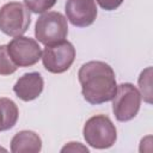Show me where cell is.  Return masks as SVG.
Returning <instances> with one entry per match:
<instances>
[{
	"label": "cell",
	"mask_w": 153,
	"mask_h": 153,
	"mask_svg": "<svg viewBox=\"0 0 153 153\" xmlns=\"http://www.w3.org/2000/svg\"><path fill=\"white\" fill-rule=\"evenodd\" d=\"M98 5L106 10V11H112V10H116L117 7L121 6V4L123 2V0H97Z\"/></svg>",
	"instance_id": "15"
},
{
	"label": "cell",
	"mask_w": 153,
	"mask_h": 153,
	"mask_svg": "<svg viewBox=\"0 0 153 153\" xmlns=\"http://www.w3.org/2000/svg\"><path fill=\"white\" fill-rule=\"evenodd\" d=\"M139 88L145 102L152 103V67L146 68L141 72L139 78Z\"/></svg>",
	"instance_id": "12"
},
{
	"label": "cell",
	"mask_w": 153,
	"mask_h": 153,
	"mask_svg": "<svg viewBox=\"0 0 153 153\" xmlns=\"http://www.w3.org/2000/svg\"><path fill=\"white\" fill-rule=\"evenodd\" d=\"M68 33V24L65 16L60 12L43 13L36 22L35 36L38 42L50 45L63 41Z\"/></svg>",
	"instance_id": "3"
},
{
	"label": "cell",
	"mask_w": 153,
	"mask_h": 153,
	"mask_svg": "<svg viewBox=\"0 0 153 153\" xmlns=\"http://www.w3.org/2000/svg\"><path fill=\"white\" fill-rule=\"evenodd\" d=\"M7 50L18 67L33 66L42 57V50L38 42L30 37H14L7 44Z\"/></svg>",
	"instance_id": "7"
},
{
	"label": "cell",
	"mask_w": 153,
	"mask_h": 153,
	"mask_svg": "<svg viewBox=\"0 0 153 153\" xmlns=\"http://www.w3.org/2000/svg\"><path fill=\"white\" fill-rule=\"evenodd\" d=\"M43 78L37 72L23 74L13 86V91L18 98L24 102L36 99L43 91Z\"/></svg>",
	"instance_id": "9"
},
{
	"label": "cell",
	"mask_w": 153,
	"mask_h": 153,
	"mask_svg": "<svg viewBox=\"0 0 153 153\" xmlns=\"http://www.w3.org/2000/svg\"><path fill=\"white\" fill-rule=\"evenodd\" d=\"M65 11L68 20L78 27H86L97 18L94 0H67Z\"/></svg>",
	"instance_id": "8"
},
{
	"label": "cell",
	"mask_w": 153,
	"mask_h": 153,
	"mask_svg": "<svg viewBox=\"0 0 153 153\" xmlns=\"http://www.w3.org/2000/svg\"><path fill=\"white\" fill-rule=\"evenodd\" d=\"M19 110L17 104L10 98H0V131L14 127L18 121Z\"/></svg>",
	"instance_id": "11"
},
{
	"label": "cell",
	"mask_w": 153,
	"mask_h": 153,
	"mask_svg": "<svg viewBox=\"0 0 153 153\" xmlns=\"http://www.w3.org/2000/svg\"><path fill=\"white\" fill-rule=\"evenodd\" d=\"M41 148V137L31 130H22L17 133L11 141V151L13 153H38Z\"/></svg>",
	"instance_id": "10"
},
{
	"label": "cell",
	"mask_w": 153,
	"mask_h": 153,
	"mask_svg": "<svg viewBox=\"0 0 153 153\" xmlns=\"http://www.w3.org/2000/svg\"><path fill=\"white\" fill-rule=\"evenodd\" d=\"M81 93L90 104H102L114 98L117 88L114 69L103 61H88L78 73Z\"/></svg>",
	"instance_id": "1"
},
{
	"label": "cell",
	"mask_w": 153,
	"mask_h": 153,
	"mask_svg": "<svg viewBox=\"0 0 153 153\" xmlns=\"http://www.w3.org/2000/svg\"><path fill=\"white\" fill-rule=\"evenodd\" d=\"M42 61L44 68L50 73H63L74 62L75 48L73 44L66 39L45 45L42 51Z\"/></svg>",
	"instance_id": "6"
},
{
	"label": "cell",
	"mask_w": 153,
	"mask_h": 153,
	"mask_svg": "<svg viewBox=\"0 0 153 153\" xmlns=\"http://www.w3.org/2000/svg\"><path fill=\"white\" fill-rule=\"evenodd\" d=\"M111 100L116 120L127 122L137 115L141 105V94L134 85L124 82L117 86L116 93Z\"/></svg>",
	"instance_id": "5"
},
{
	"label": "cell",
	"mask_w": 153,
	"mask_h": 153,
	"mask_svg": "<svg viewBox=\"0 0 153 153\" xmlns=\"http://www.w3.org/2000/svg\"><path fill=\"white\" fill-rule=\"evenodd\" d=\"M30 22V11L22 2L11 1L0 8V30L7 36H22L29 29Z\"/></svg>",
	"instance_id": "4"
},
{
	"label": "cell",
	"mask_w": 153,
	"mask_h": 153,
	"mask_svg": "<svg viewBox=\"0 0 153 153\" xmlns=\"http://www.w3.org/2000/svg\"><path fill=\"white\" fill-rule=\"evenodd\" d=\"M78 152V151H81V152H88V149L86 148V147H84V146H81V143H79V142H69L68 145H66L62 149H61V152Z\"/></svg>",
	"instance_id": "16"
},
{
	"label": "cell",
	"mask_w": 153,
	"mask_h": 153,
	"mask_svg": "<svg viewBox=\"0 0 153 153\" xmlns=\"http://www.w3.org/2000/svg\"><path fill=\"white\" fill-rule=\"evenodd\" d=\"M82 133L86 143L98 149L111 147L117 139L116 128L105 115H96L88 118L84 126Z\"/></svg>",
	"instance_id": "2"
},
{
	"label": "cell",
	"mask_w": 153,
	"mask_h": 153,
	"mask_svg": "<svg viewBox=\"0 0 153 153\" xmlns=\"http://www.w3.org/2000/svg\"><path fill=\"white\" fill-rule=\"evenodd\" d=\"M18 66L12 60L7 45H0V75H10L17 71Z\"/></svg>",
	"instance_id": "13"
},
{
	"label": "cell",
	"mask_w": 153,
	"mask_h": 153,
	"mask_svg": "<svg viewBox=\"0 0 153 153\" xmlns=\"http://www.w3.org/2000/svg\"><path fill=\"white\" fill-rule=\"evenodd\" d=\"M56 4V0H24V5L32 13H43L50 10Z\"/></svg>",
	"instance_id": "14"
}]
</instances>
